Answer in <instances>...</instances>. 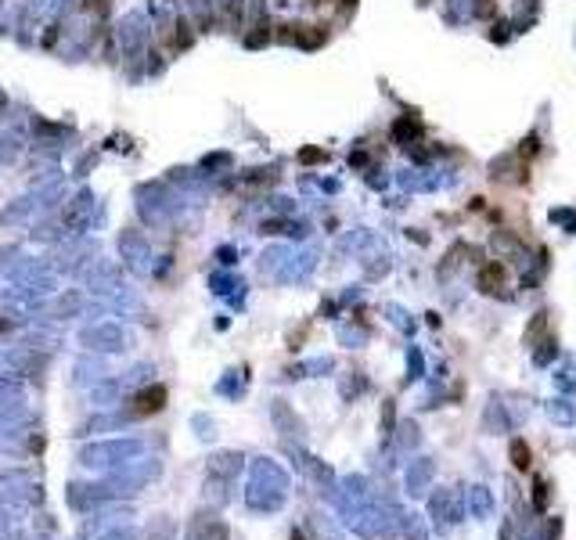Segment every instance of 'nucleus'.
<instances>
[{
	"label": "nucleus",
	"instance_id": "obj_1",
	"mask_svg": "<svg viewBox=\"0 0 576 540\" xmlns=\"http://www.w3.org/2000/svg\"><path fill=\"white\" fill-rule=\"evenodd\" d=\"M166 404V389L163 386H155V389H148V393H141L137 396V415H155L158 407Z\"/></svg>",
	"mask_w": 576,
	"mask_h": 540
},
{
	"label": "nucleus",
	"instance_id": "obj_2",
	"mask_svg": "<svg viewBox=\"0 0 576 540\" xmlns=\"http://www.w3.org/2000/svg\"><path fill=\"white\" fill-rule=\"evenodd\" d=\"M501 284H504V267L501 263L483 267V274H479V289H483V292H497Z\"/></svg>",
	"mask_w": 576,
	"mask_h": 540
},
{
	"label": "nucleus",
	"instance_id": "obj_3",
	"mask_svg": "<svg viewBox=\"0 0 576 540\" xmlns=\"http://www.w3.org/2000/svg\"><path fill=\"white\" fill-rule=\"evenodd\" d=\"M511 461H515V468H530V450H526V443L522 439H515V443H511Z\"/></svg>",
	"mask_w": 576,
	"mask_h": 540
},
{
	"label": "nucleus",
	"instance_id": "obj_4",
	"mask_svg": "<svg viewBox=\"0 0 576 540\" xmlns=\"http://www.w3.org/2000/svg\"><path fill=\"white\" fill-rule=\"evenodd\" d=\"M317 158H325V152H313V148L302 152V163H317Z\"/></svg>",
	"mask_w": 576,
	"mask_h": 540
}]
</instances>
